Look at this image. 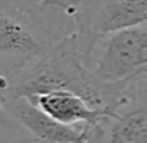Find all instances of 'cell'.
I'll list each match as a JSON object with an SVG mask.
<instances>
[{
	"instance_id": "6",
	"label": "cell",
	"mask_w": 147,
	"mask_h": 143,
	"mask_svg": "<svg viewBox=\"0 0 147 143\" xmlns=\"http://www.w3.org/2000/svg\"><path fill=\"white\" fill-rule=\"evenodd\" d=\"M8 113L21 127L41 143H84L89 142V130L65 126L38 108L27 98H14L5 102Z\"/></svg>"
},
{
	"instance_id": "7",
	"label": "cell",
	"mask_w": 147,
	"mask_h": 143,
	"mask_svg": "<svg viewBox=\"0 0 147 143\" xmlns=\"http://www.w3.org/2000/svg\"><path fill=\"white\" fill-rule=\"evenodd\" d=\"M55 121L78 129H92L109 112L92 107L84 98L70 90H52L29 99Z\"/></svg>"
},
{
	"instance_id": "10",
	"label": "cell",
	"mask_w": 147,
	"mask_h": 143,
	"mask_svg": "<svg viewBox=\"0 0 147 143\" xmlns=\"http://www.w3.org/2000/svg\"><path fill=\"white\" fill-rule=\"evenodd\" d=\"M14 7L21 8L24 11H32V10H36L38 7H41V3L45 0H11Z\"/></svg>"
},
{
	"instance_id": "8",
	"label": "cell",
	"mask_w": 147,
	"mask_h": 143,
	"mask_svg": "<svg viewBox=\"0 0 147 143\" xmlns=\"http://www.w3.org/2000/svg\"><path fill=\"white\" fill-rule=\"evenodd\" d=\"M84 0H45L43 2V7H49L54 8V10H59L62 13L68 14V16L74 17V14L78 13L79 7L82 5Z\"/></svg>"
},
{
	"instance_id": "1",
	"label": "cell",
	"mask_w": 147,
	"mask_h": 143,
	"mask_svg": "<svg viewBox=\"0 0 147 143\" xmlns=\"http://www.w3.org/2000/svg\"><path fill=\"white\" fill-rule=\"evenodd\" d=\"M130 80L103 83L93 76L71 33L45 55L10 74H0V101L14 98L32 99L52 90H70L84 98L92 107L111 112Z\"/></svg>"
},
{
	"instance_id": "4",
	"label": "cell",
	"mask_w": 147,
	"mask_h": 143,
	"mask_svg": "<svg viewBox=\"0 0 147 143\" xmlns=\"http://www.w3.org/2000/svg\"><path fill=\"white\" fill-rule=\"evenodd\" d=\"M92 72L103 83H119L147 74V22L106 36L93 55Z\"/></svg>"
},
{
	"instance_id": "11",
	"label": "cell",
	"mask_w": 147,
	"mask_h": 143,
	"mask_svg": "<svg viewBox=\"0 0 147 143\" xmlns=\"http://www.w3.org/2000/svg\"><path fill=\"white\" fill-rule=\"evenodd\" d=\"M18 143H41V142H36V140H33V138H26V140H21V142H18Z\"/></svg>"
},
{
	"instance_id": "9",
	"label": "cell",
	"mask_w": 147,
	"mask_h": 143,
	"mask_svg": "<svg viewBox=\"0 0 147 143\" xmlns=\"http://www.w3.org/2000/svg\"><path fill=\"white\" fill-rule=\"evenodd\" d=\"M0 126H3V127H16V126H19V124L13 120V116L8 113L7 107L3 105L2 101H0Z\"/></svg>"
},
{
	"instance_id": "2",
	"label": "cell",
	"mask_w": 147,
	"mask_h": 143,
	"mask_svg": "<svg viewBox=\"0 0 147 143\" xmlns=\"http://www.w3.org/2000/svg\"><path fill=\"white\" fill-rule=\"evenodd\" d=\"M74 33V17L49 7L24 11L0 0V74H10L45 55Z\"/></svg>"
},
{
	"instance_id": "5",
	"label": "cell",
	"mask_w": 147,
	"mask_h": 143,
	"mask_svg": "<svg viewBox=\"0 0 147 143\" xmlns=\"http://www.w3.org/2000/svg\"><path fill=\"white\" fill-rule=\"evenodd\" d=\"M89 143H147V74L130 80L111 112L89 129Z\"/></svg>"
},
{
	"instance_id": "3",
	"label": "cell",
	"mask_w": 147,
	"mask_h": 143,
	"mask_svg": "<svg viewBox=\"0 0 147 143\" xmlns=\"http://www.w3.org/2000/svg\"><path fill=\"white\" fill-rule=\"evenodd\" d=\"M147 22V0H84L74 14L78 46L92 69L98 44L111 33Z\"/></svg>"
},
{
	"instance_id": "12",
	"label": "cell",
	"mask_w": 147,
	"mask_h": 143,
	"mask_svg": "<svg viewBox=\"0 0 147 143\" xmlns=\"http://www.w3.org/2000/svg\"><path fill=\"white\" fill-rule=\"evenodd\" d=\"M84 143H89V142H84Z\"/></svg>"
}]
</instances>
